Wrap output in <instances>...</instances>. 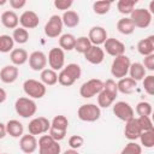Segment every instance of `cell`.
Returning <instances> with one entry per match:
<instances>
[{
	"mask_svg": "<svg viewBox=\"0 0 154 154\" xmlns=\"http://www.w3.org/2000/svg\"><path fill=\"white\" fill-rule=\"evenodd\" d=\"M118 95V88L114 79L109 78L103 82V89L97 94V106L102 108H107L113 105L116 97Z\"/></svg>",
	"mask_w": 154,
	"mask_h": 154,
	"instance_id": "cell-1",
	"label": "cell"
},
{
	"mask_svg": "<svg viewBox=\"0 0 154 154\" xmlns=\"http://www.w3.org/2000/svg\"><path fill=\"white\" fill-rule=\"evenodd\" d=\"M81 75H82V70L78 64L76 63L67 64L58 73V83L61 84L63 87H71L77 79L81 78Z\"/></svg>",
	"mask_w": 154,
	"mask_h": 154,
	"instance_id": "cell-2",
	"label": "cell"
},
{
	"mask_svg": "<svg viewBox=\"0 0 154 154\" xmlns=\"http://www.w3.org/2000/svg\"><path fill=\"white\" fill-rule=\"evenodd\" d=\"M69 128V120L65 116H55L53 120L51 122V128L48 130V135L55 140V141H61L66 136V131Z\"/></svg>",
	"mask_w": 154,
	"mask_h": 154,
	"instance_id": "cell-3",
	"label": "cell"
},
{
	"mask_svg": "<svg viewBox=\"0 0 154 154\" xmlns=\"http://www.w3.org/2000/svg\"><path fill=\"white\" fill-rule=\"evenodd\" d=\"M14 109H16L17 114L20 116L22 118H30V117L35 116V113L37 111V105L32 99L22 96L16 100Z\"/></svg>",
	"mask_w": 154,
	"mask_h": 154,
	"instance_id": "cell-4",
	"label": "cell"
},
{
	"mask_svg": "<svg viewBox=\"0 0 154 154\" xmlns=\"http://www.w3.org/2000/svg\"><path fill=\"white\" fill-rule=\"evenodd\" d=\"M130 64H131L130 58L126 57L125 54L116 57L113 59V61H112V65H111V73H112V76L118 78V79L126 77V75L129 72Z\"/></svg>",
	"mask_w": 154,
	"mask_h": 154,
	"instance_id": "cell-5",
	"label": "cell"
},
{
	"mask_svg": "<svg viewBox=\"0 0 154 154\" xmlns=\"http://www.w3.org/2000/svg\"><path fill=\"white\" fill-rule=\"evenodd\" d=\"M23 90L30 99H41L46 95V85L41 81L26 79L23 83Z\"/></svg>",
	"mask_w": 154,
	"mask_h": 154,
	"instance_id": "cell-6",
	"label": "cell"
},
{
	"mask_svg": "<svg viewBox=\"0 0 154 154\" xmlns=\"http://www.w3.org/2000/svg\"><path fill=\"white\" fill-rule=\"evenodd\" d=\"M77 116L82 122L93 123L100 118L101 109L95 103H84V105L79 106V108L77 111Z\"/></svg>",
	"mask_w": 154,
	"mask_h": 154,
	"instance_id": "cell-7",
	"label": "cell"
},
{
	"mask_svg": "<svg viewBox=\"0 0 154 154\" xmlns=\"http://www.w3.org/2000/svg\"><path fill=\"white\" fill-rule=\"evenodd\" d=\"M38 154H60L61 147L58 141L53 140L49 135H42L37 142Z\"/></svg>",
	"mask_w": 154,
	"mask_h": 154,
	"instance_id": "cell-8",
	"label": "cell"
},
{
	"mask_svg": "<svg viewBox=\"0 0 154 154\" xmlns=\"http://www.w3.org/2000/svg\"><path fill=\"white\" fill-rule=\"evenodd\" d=\"M129 18L134 23L135 28L140 29H146L152 23V13L147 8H135L130 13Z\"/></svg>",
	"mask_w": 154,
	"mask_h": 154,
	"instance_id": "cell-9",
	"label": "cell"
},
{
	"mask_svg": "<svg viewBox=\"0 0 154 154\" xmlns=\"http://www.w3.org/2000/svg\"><path fill=\"white\" fill-rule=\"evenodd\" d=\"M102 89H103V82L99 78H91L81 85L79 95L84 99H90L97 95Z\"/></svg>",
	"mask_w": 154,
	"mask_h": 154,
	"instance_id": "cell-10",
	"label": "cell"
},
{
	"mask_svg": "<svg viewBox=\"0 0 154 154\" xmlns=\"http://www.w3.org/2000/svg\"><path fill=\"white\" fill-rule=\"evenodd\" d=\"M63 26L64 25L61 22V17L58 14H53V16H51V18L48 19V22L45 25V35L49 38L59 37L61 35Z\"/></svg>",
	"mask_w": 154,
	"mask_h": 154,
	"instance_id": "cell-11",
	"label": "cell"
},
{
	"mask_svg": "<svg viewBox=\"0 0 154 154\" xmlns=\"http://www.w3.org/2000/svg\"><path fill=\"white\" fill-rule=\"evenodd\" d=\"M47 61L49 64V69H52L54 71L61 70L65 65V53H64V51L59 47L52 48L48 53Z\"/></svg>",
	"mask_w": 154,
	"mask_h": 154,
	"instance_id": "cell-12",
	"label": "cell"
},
{
	"mask_svg": "<svg viewBox=\"0 0 154 154\" xmlns=\"http://www.w3.org/2000/svg\"><path fill=\"white\" fill-rule=\"evenodd\" d=\"M113 114L123 122H128L135 118L134 108L125 101H118L113 105Z\"/></svg>",
	"mask_w": 154,
	"mask_h": 154,
	"instance_id": "cell-13",
	"label": "cell"
},
{
	"mask_svg": "<svg viewBox=\"0 0 154 154\" xmlns=\"http://www.w3.org/2000/svg\"><path fill=\"white\" fill-rule=\"evenodd\" d=\"M49 128H51V122L45 117H36L32 120H30V123L28 125L29 134L34 135V136L48 132Z\"/></svg>",
	"mask_w": 154,
	"mask_h": 154,
	"instance_id": "cell-14",
	"label": "cell"
},
{
	"mask_svg": "<svg viewBox=\"0 0 154 154\" xmlns=\"http://www.w3.org/2000/svg\"><path fill=\"white\" fill-rule=\"evenodd\" d=\"M102 49H103V52H106L108 55L116 58V57L123 55V54L125 53V45H124L122 41L114 38V37H109V38H107V40L105 41Z\"/></svg>",
	"mask_w": 154,
	"mask_h": 154,
	"instance_id": "cell-15",
	"label": "cell"
},
{
	"mask_svg": "<svg viewBox=\"0 0 154 154\" xmlns=\"http://www.w3.org/2000/svg\"><path fill=\"white\" fill-rule=\"evenodd\" d=\"M29 66L34 71H42L47 66V55L41 51H35L29 55Z\"/></svg>",
	"mask_w": 154,
	"mask_h": 154,
	"instance_id": "cell-16",
	"label": "cell"
},
{
	"mask_svg": "<svg viewBox=\"0 0 154 154\" xmlns=\"http://www.w3.org/2000/svg\"><path fill=\"white\" fill-rule=\"evenodd\" d=\"M19 24L24 29H35L40 24V18L38 14L31 10L24 11L19 16Z\"/></svg>",
	"mask_w": 154,
	"mask_h": 154,
	"instance_id": "cell-17",
	"label": "cell"
},
{
	"mask_svg": "<svg viewBox=\"0 0 154 154\" xmlns=\"http://www.w3.org/2000/svg\"><path fill=\"white\" fill-rule=\"evenodd\" d=\"M90 41V43L93 46H100V45H103L105 41L108 38L107 37V31L105 28L102 26H93L90 30H89V34L87 36Z\"/></svg>",
	"mask_w": 154,
	"mask_h": 154,
	"instance_id": "cell-18",
	"label": "cell"
},
{
	"mask_svg": "<svg viewBox=\"0 0 154 154\" xmlns=\"http://www.w3.org/2000/svg\"><path fill=\"white\" fill-rule=\"evenodd\" d=\"M84 58L88 63L93 65H99L105 59V52L100 46H93L84 53Z\"/></svg>",
	"mask_w": 154,
	"mask_h": 154,
	"instance_id": "cell-19",
	"label": "cell"
},
{
	"mask_svg": "<svg viewBox=\"0 0 154 154\" xmlns=\"http://www.w3.org/2000/svg\"><path fill=\"white\" fill-rule=\"evenodd\" d=\"M142 130L138 125L137 118H132L128 122H125V129H124V135L128 140L130 141H136L140 135H141Z\"/></svg>",
	"mask_w": 154,
	"mask_h": 154,
	"instance_id": "cell-20",
	"label": "cell"
},
{
	"mask_svg": "<svg viewBox=\"0 0 154 154\" xmlns=\"http://www.w3.org/2000/svg\"><path fill=\"white\" fill-rule=\"evenodd\" d=\"M19 148L25 154H32L37 149V140L34 135H23L19 140Z\"/></svg>",
	"mask_w": 154,
	"mask_h": 154,
	"instance_id": "cell-21",
	"label": "cell"
},
{
	"mask_svg": "<svg viewBox=\"0 0 154 154\" xmlns=\"http://www.w3.org/2000/svg\"><path fill=\"white\" fill-rule=\"evenodd\" d=\"M18 75H19V70L14 65H6L0 70V79L6 84L16 82Z\"/></svg>",
	"mask_w": 154,
	"mask_h": 154,
	"instance_id": "cell-22",
	"label": "cell"
},
{
	"mask_svg": "<svg viewBox=\"0 0 154 154\" xmlns=\"http://www.w3.org/2000/svg\"><path fill=\"white\" fill-rule=\"evenodd\" d=\"M137 51L143 57L154 54V35H149L148 37L140 40L137 43Z\"/></svg>",
	"mask_w": 154,
	"mask_h": 154,
	"instance_id": "cell-23",
	"label": "cell"
},
{
	"mask_svg": "<svg viewBox=\"0 0 154 154\" xmlns=\"http://www.w3.org/2000/svg\"><path fill=\"white\" fill-rule=\"evenodd\" d=\"M1 24L7 29H16L19 24V17L14 11H5L0 17Z\"/></svg>",
	"mask_w": 154,
	"mask_h": 154,
	"instance_id": "cell-24",
	"label": "cell"
},
{
	"mask_svg": "<svg viewBox=\"0 0 154 154\" xmlns=\"http://www.w3.org/2000/svg\"><path fill=\"white\" fill-rule=\"evenodd\" d=\"M136 87H137V82L130 77L120 78L117 83L118 93H122V94H132L136 90Z\"/></svg>",
	"mask_w": 154,
	"mask_h": 154,
	"instance_id": "cell-25",
	"label": "cell"
},
{
	"mask_svg": "<svg viewBox=\"0 0 154 154\" xmlns=\"http://www.w3.org/2000/svg\"><path fill=\"white\" fill-rule=\"evenodd\" d=\"M6 132L7 135H10L11 137H14V138H18V137H22L23 136V132H24V126L23 124L17 120V119H11L6 123Z\"/></svg>",
	"mask_w": 154,
	"mask_h": 154,
	"instance_id": "cell-26",
	"label": "cell"
},
{
	"mask_svg": "<svg viewBox=\"0 0 154 154\" xmlns=\"http://www.w3.org/2000/svg\"><path fill=\"white\" fill-rule=\"evenodd\" d=\"M10 59L12 61V65L20 66V65H24L28 61L29 54L23 48H13V51L10 53Z\"/></svg>",
	"mask_w": 154,
	"mask_h": 154,
	"instance_id": "cell-27",
	"label": "cell"
},
{
	"mask_svg": "<svg viewBox=\"0 0 154 154\" xmlns=\"http://www.w3.org/2000/svg\"><path fill=\"white\" fill-rule=\"evenodd\" d=\"M61 22H63V25H65L67 28H75L79 24V14L76 11L67 10L63 13Z\"/></svg>",
	"mask_w": 154,
	"mask_h": 154,
	"instance_id": "cell-28",
	"label": "cell"
},
{
	"mask_svg": "<svg viewBox=\"0 0 154 154\" xmlns=\"http://www.w3.org/2000/svg\"><path fill=\"white\" fill-rule=\"evenodd\" d=\"M146 72H147V70L143 67V65L141 63H132V64H130L128 73L130 75V78L138 82L146 77Z\"/></svg>",
	"mask_w": 154,
	"mask_h": 154,
	"instance_id": "cell-29",
	"label": "cell"
},
{
	"mask_svg": "<svg viewBox=\"0 0 154 154\" xmlns=\"http://www.w3.org/2000/svg\"><path fill=\"white\" fill-rule=\"evenodd\" d=\"M117 29H118V31L120 32V34H123V35H130V34H132L134 31H135V25H134V23L131 22V19L129 18V17H123V18H120L119 20H118V23H117Z\"/></svg>",
	"mask_w": 154,
	"mask_h": 154,
	"instance_id": "cell-30",
	"label": "cell"
},
{
	"mask_svg": "<svg viewBox=\"0 0 154 154\" xmlns=\"http://www.w3.org/2000/svg\"><path fill=\"white\" fill-rule=\"evenodd\" d=\"M40 78H41V82L45 85H54V84L58 83V73H57V71H54L52 69L42 70L41 75H40Z\"/></svg>",
	"mask_w": 154,
	"mask_h": 154,
	"instance_id": "cell-31",
	"label": "cell"
},
{
	"mask_svg": "<svg viewBox=\"0 0 154 154\" xmlns=\"http://www.w3.org/2000/svg\"><path fill=\"white\" fill-rule=\"evenodd\" d=\"M76 37L72 34H63L59 36V48L63 51H72L75 48Z\"/></svg>",
	"mask_w": 154,
	"mask_h": 154,
	"instance_id": "cell-32",
	"label": "cell"
},
{
	"mask_svg": "<svg viewBox=\"0 0 154 154\" xmlns=\"http://www.w3.org/2000/svg\"><path fill=\"white\" fill-rule=\"evenodd\" d=\"M136 4H137V0H119L117 2V8L119 13L126 16V14H130L135 10Z\"/></svg>",
	"mask_w": 154,
	"mask_h": 154,
	"instance_id": "cell-33",
	"label": "cell"
},
{
	"mask_svg": "<svg viewBox=\"0 0 154 154\" xmlns=\"http://www.w3.org/2000/svg\"><path fill=\"white\" fill-rule=\"evenodd\" d=\"M12 38H13L14 42H17V43H19V45H24V43H26L28 40H29V32H28L26 29H24V28H22V26H20V28H16V29L13 30Z\"/></svg>",
	"mask_w": 154,
	"mask_h": 154,
	"instance_id": "cell-34",
	"label": "cell"
},
{
	"mask_svg": "<svg viewBox=\"0 0 154 154\" xmlns=\"http://www.w3.org/2000/svg\"><path fill=\"white\" fill-rule=\"evenodd\" d=\"M14 41L10 35H0V53H8L13 51Z\"/></svg>",
	"mask_w": 154,
	"mask_h": 154,
	"instance_id": "cell-35",
	"label": "cell"
},
{
	"mask_svg": "<svg viewBox=\"0 0 154 154\" xmlns=\"http://www.w3.org/2000/svg\"><path fill=\"white\" fill-rule=\"evenodd\" d=\"M90 47H91V43H90L89 38L87 36H79L78 38H76V43H75L73 49L81 54H84Z\"/></svg>",
	"mask_w": 154,
	"mask_h": 154,
	"instance_id": "cell-36",
	"label": "cell"
},
{
	"mask_svg": "<svg viewBox=\"0 0 154 154\" xmlns=\"http://www.w3.org/2000/svg\"><path fill=\"white\" fill-rule=\"evenodd\" d=\"M138 138H140L141 144L143 147H146V148H153L154 147V130L142 131Z\"/></svg>",
	"mask_w": 154,
	"mask_h": 154,
	"instance_id": "cell-37",
	"label": "cell"
},
{
	"mask_svg": "<svg viewBox=\"0 0 154 154\" xmlns=\"http://www.w3.org/2000/svg\"><path fill=\"white\" fill-rule=\"evenodd\" d=\"M111 5H112V2L111 1H106V0L95 1L93 4V10H94V12L96 14H106L111 10Z\"/></svg>",
	"mask_w": 154,
	"mask_h": 154,
	"instance_id": "cell-38",
	"label": "cell"
},
{
	"mask_svg": "<svg viewBox=\"0 0 154 154\" xmlns=\"http://www.w3.org/2000/svg\"><path fill=\"white\" fill-rule=\"evenodd\" d=\"M153 112V108H152V105L147 101H141L136 105V113L140 116V117H149Z\"/></svg>",
	"mask_w": 154,
	"mask_h": 154,
	"instance_id": "cell-39",
	"label": "cell"
},
{
	"mask_svg": "<svg viewBox=\"0 0 154 154\" xmlns=\"http://www.w3.org/2000/svg\"><path fill=\"white\" fill-rule=\"evenodd\" d=\"M120 154H142V147L136 142H129L122 149Z\"/></svg>",
	"mask_w": 154,
	"mask_h": 154,
	"instance_id": "cell-40",
	"label": "cell"
},
{
	"mask_svg": "<svg viewBox=\"0 0 154 154\" xmlns=\"http://www.w3.org/2000/svg\"><path fill=\"white\" fill-rule=\"evenodd\" d=\"M143 89L148 95H154V76H146L143 79Z\"/></svg>",
	"mask_w": 154,
	"mask_h": 154,
	"instance_id": "cell-41",
	"label": "cell"
},
{
	"mask_svg": "<svg viewBox=\"0 0 154 154\" xmlns=\"http://www.w3.org/2000/svg\"><path fill=\"white\" fill-rule=\"evenodd\" d=\"M84 144V138L81 135H73L69 138V146L71 149H78Z\"/></svg>",
	"mask_w": 154,
	"mask_h": 154,
	"instance_id": "cell-42",
	"label": "cell"
},
{
	"mask_svg": "<svg viewBox=\"0 0 154 154\" xmlns=\"http://www.w3.org/2000/svg\"><path fill=\"white\" fill-rule=\"evenodd\" d=\"M137 122H138V125H140L142 131L153 130V123L150 120V117H138Z\"/></svg>",
	"mask_w": 154,
	"mask_h": 154,
	"instance_id": "cell-43",
	"label": "cell"
},
{
	"mask_svg": "<svg viewBox=\"0 0 154 154\" xmlns=\"http://www.w3.org/2000/svg\"><path fill=\"white\" fill-rule=\"evenodd\" d=\"M73 5L72 0H54V6L55 8L60 10V11H67L70 10V7Z\"/></svg>",
	"mask_w": 154,
	"mask_h": 154,
	"instance_id": "cell-44",
	"label": "cell"
},
{
	"mask_svg": "<svg viewBox=\"0 0 154 154\" xmlns=\"http://www.w3.org/2000/svg\"><path fill=\"white\" fill-rule=\"evenodd\" d=\"M142 65H143V67H144L146 70L154 71V54H150V55L144 57Z\"/></svg>",
	"mask_w": 154,
	"mask_h": 154,
	"instance_id": "cell-45",
	"label": "cell"
},
{
	"mask_svg": "<svg viewBox=\"0 0 154 154\" xmlns=\"http://www.w3.org/2000/svg\"><path fill=\"white\" fill-rule=\"evenodd\" d=\"M10 6L13 8V10H19L22 7H24L26 5V1L25 0H10Z\"/></svg>",
	"mask_w": 154,
	"mask_h": 154,
	"instance_id": "cell-46",
	"label": "cell"
},
{
	"mask_svg": "<svg viewBox=\"0 0 154 154\" xmlns=\"http://www.w3.org/2000/svg\"><path fill=\"white\" fill-rule=\"evenodd\" d=\"M6 135H7V132H6V124L0 123V140L4 138Z\"/></svg>",
	"mask_w": 154,
	"mask_h": 154,
	"instance_id": "cell-47",
	"label": "cell"
},
{
	"mask_svg": "<svg viewBox=\"0 0 154 154\" xmlns=\"http://www.w3.org/2000/svg\"><path fill=\"white\" fill-rule=\"evenodd\" d=\"M6 97H7V94H6L5 89L0 88V103H2V102L6 100Z\"/></svg>",
	"mask_w": 154,
	"mask_h": 154,
	"instance_id": "cell-48",
	"label": "cell"
},
{
	"mask_svg": "<svg viewBox=\"0 0 154 154\" xmlns=\"http://www.w3.org/2000/svg\"><path fill=\"white\" fill-rule=\"evenodd\" d=\"M64 154H79L78 152H77V149H67V150H65L64 152Z\"/></svg>",
	"mask_w": 154,
	"mask_h": 154,
	"instance_id": "cell-49",
	"label": "cell"
},
{
	"mask_svg": "<svg viewBox=\"0 0 154 154\" xmlns=\"http://www.w3.org/2000/svg\"><path fill=\"white\" fill-rule=\"evenodd\" d=\"M7 1L6 0H0V6H2V5H5Z\"/></svg>",
	"mask_w": 154,
	"mask_h": 154,
	"instance_id": "cell-50",
	"label": "cell"
},
{
	"mask_svg": "<svg viewBox=\"0 0 154 154\" xmlns=\"http://www.w3.org/2000/svg\"><path fill=\"white\" fill-rule=\"evenodd\" d=\"M4 154H7V153H4Z\"/></svg>",
	"mask_w": 154,
	"mask_h": 154,
	"instance_id": "cell-51",
	"label": "cell"
}]
</instances>
